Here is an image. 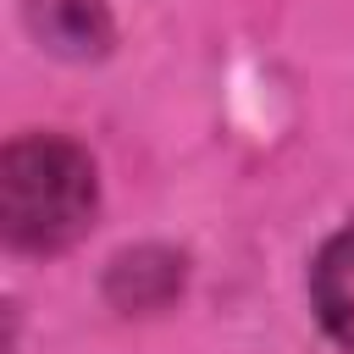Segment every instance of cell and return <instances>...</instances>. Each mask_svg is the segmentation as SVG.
Returning <instances> with one entry per match:
<instances>
[{
  "mask_svg": "<svg viewBox=\"0 0 354 354\" xmlns=\"http://www.w3.org/2000/svg\"><path fill=\"white\" fill-rule=\"evenodd\" d=\"M94 160L50 133L17 138L0 155V227L17 249H61L94 216Z\"/></svg>",
  "mask_w": 354,
  "mask_h": 354,
  "instance_id": "obj_1",
  "label": "cell"
},
{
  "mask_svg": "<svg viewBox=\"0 0 354 354\" xmlns=\"http://www.w3.org/2000/svg\"><path fill=\"white\" fill-rule=\"evenodd\" d=\"M28 28L44 50L66 61H88L111 44V11L105 0H28Z\"/></svg>",
  "mask_w": 354,
  "mask_h": 354,
  "instance_id": "obj_2",
  "label": "cell"
},
{
  "mask_svg": "<svg viewBox=\"0 0 354 354\" xmlns=\"http://www.w3.org/2000/svg\"><path fill=\"white\" fill-rule=\"evenodd\" d=\"M310 299H315V315L321 326L354 354V227L326 238V249L315 254L310 266Z\"/></svg>",
  "mask_w": 354,
  "mask_h": 354,
  "instance_id": "obj_3",
  "label": "cell"
},
{
  "mask_svg": "<svg viewBox=\"0 0 354 354\" xmlns=\"http://www.w3.org/2000/svg\"><path fill=\"white\" fill-rule=\"evenodd\" d=\"M177 282H183V260H171V254H155V249L122 254V260H116V271H111V293H116L122 304H133V310H144V304H160V299H166Z\"/></svg>",
  "mask_w": 354,
  "mask_h": 354,
  "instance_id": "obj_4",
  "label": "cell"
}]
</instances>
